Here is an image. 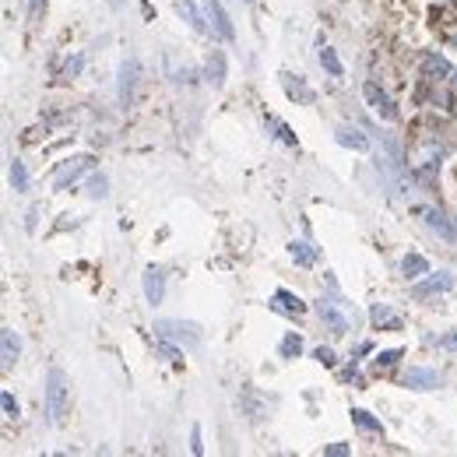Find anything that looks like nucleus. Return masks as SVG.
I'll use <instances>...</instances> for the list:
<instances>
[{
	"instance_id": "nucleus-23",
	"label": "nucleus",
	"mask_w": 457,
	"mask_h": 457,
	"mask_svg": "<svg viewBox=\"0 0 457 457\" xmlns=\"http://www.w3.org/2000/svg\"><path fill=\"white\" fill-rule=\"evenodd\" d=\"M289 257H292L296 264H303V267H310V264L317 260V250H313L310 243H303V240H292V243H289Z\"/></svg>"
},
{
	"instance_id": "nucleus-40",
	"label": "nucleus",
	"mask_w": 457,
	"mask_h": 457,
	"mask_svg": "<svg viewBox=\"0 0 457 457\" xmlns=\"http://www.w3.org/2000/svg\"><path fill=\"white\" fill-rule=\"evenodd\" d=\"M454 42H457V35H454Z\"/></svg>"
},
{
	"instance_id": "nucleus-14",
	"label": "nucleus",
	"mask_w": 457,
	"mask_h": 457,
	"mask_svg": "<svg viewBox=\"0 0 457 457\" xmlns=\"http://www.w3.org/2000/svg\"><path fill=\"white\" fill-rule=\"evenodd\" d=\"M334 141L341 148H356V151H369V138L359 131V127H349V124H341L334 127Z\"/></svg>"
},
{
	"instance_id": "nucleus-8",
	"label": "nucleus",
	"mask_w": 457,
	"mask_h": 457,
	"mask_svg": "<svg viewBox=\"0 0 457 457\" xmlns=\"http://www.w3.org/2000/svg\"><path fill=\"white\" fill-rule=\"evenodd\" d=\"M405 387L408 390H436V387H443V376L429 366H412L405 373Z\"/></svg>"
},
{
	"instance_id": "nucleus-12",
	"label": "nucleus",
	"mask_w": 457,
	"mask_h": 457,
	"mask_svg": "<svg viewBox=\"0 0 457 457\" xmlns=\"http://www.w3.org/2000/svg\"><path fill=\"white\" fill-rule=\"evenodd\" d=\"M317 313H320V320H324V324H327V327H331L334 334H349V327H352V324H349V317L341 313V310H338L334 303L320 299V303H317Z\"/></svg>"
},
{
	"instance_id": "nucleus-5",
	"label": "nucleus",
	"mask_w": 457,
	"mask_h": 457,
	"mask_svg": "<svg viewBox=\"0 0 457 457\" xmlns=\"http://www.w3.org/2000/svg\"><path fill=\"white\" fill-rule=\"evenodd\" d=\"M363 95H366V102L373 106V113H376L380 120H387V124L397 120V106H394V99H390L376 81H366V85H363Z\"/></svg>"
},
{
	"instance_id": "nucleus-30",
	"label": "nucleus",
	"mask_w": 457,
	"mask_h": 457,
	"mask_svg": "<svg viewBox=\"0 0 457 457\" xmlns=\"http://www.w3.org/2000/svg\"><path fill=\"white\" fill-rule=\"evenodd\" d=\"M397 359H401V349H387V352H376L373 359V369H390Z\"/></svg>"
},
{
	"instance_id": "nucleus-29",
	"label": "nucleus",
	"mask_w": 457,
	"mask_h": 457,
	"mask_svg": "<svg viewBox=\"0 0 457 457\" xmlns=\"http://www.w3.org/2000/svg\"><path fill=\"white\" fill-rule=\"evenodd\" d=\"M106 194H109V180H106V176H99V173H95V176H92V180H88V197H92V201H102V197H106Z\"/></svg>"
},
{
	"instance_id": "nucleus-9",
	"label": "nucleus",
	"mask_w": 457,
	"mask_h": 457,
	"mask_svg": "<svg viewBox=\"0 0 457 457\" xmlns=\"http://www.w3.org/2000/svg\"><path fill=\"white\" fill-rule=\"evenodd\" d=\"M447 289H454V274H450V271H436V274H429L426 281L412 285V296H415V299H426V296H436V292H447Z\"/></svg>"
},
{
	"instance_id": "nucleus-11",
	"label": "nucleus",
	"mask_w": 457,
	"mask_h": 457,
	"mask_svg": "<svg viewBox=\"0 0 457 457\" xmlns=\"http://www.w3.org/2000/svg\"><path fill=\"white\" fill-rule=\"evenodd\" d=\"M162 296H165V274H162V267L151 264V267H144V299L151 306H158Z\"/></svg>"
},
{
	"instance_id": "nucleus-6",
	"label": "nucleus",
	"mask_w": 457,
	"mask_h": 457,
	"mask_svg": "<svg viewBox=\"0 0 457 457\" xmlns=\"http://www.w3.org/2000/svg\"><path fill=\"white\" fill-rule=\"evenodd\" d=\"M201 4H204V15H208V22H211L215 35H222L225 42H233V39H236V28H233V22H228L225 8L218 4V0H201Z\"/></svg>"
},
{
	"instance_id": "nucleus-25",
	"label": "nucleus",
	"mask_w": 457,
	"mask_h": 457,
	"mask_svg": "<svg viewBox=\"0 0 457 457\" xmlns=\"http://www.w3.org/2000/svg\"><path fill=\"white\" fill-rule=\"evenodd\" d=\"M320 67H324L331 78H341V74H345V64L338 60V53H334L331 46H320Z\"/></svg>"
},
{
	"instance_id": "nucleus-3",
	"label": "nucleus",
	"mask_w": 457,
	"mask_h": 457,
	"mask_svg": "<svg viewBox=\"0 0 457 457\" xmlns=\"http://www.w3.org/2000/svg\"><path fill=\"white\" fill-rule=\"evenodd\" d=\"M443 155H447V148L440 144V141H419L415 148H412V169L419 176H433L436 169H440V162H443Z\"/></svg>"
},
{
	"instance_id": "nucleus-1",
	"label": "nucleus",
	"mask_w": 457,
	"mask_h": 457,
	"mask_svg": "<svg viewBox=\"0 0 457 457\" xmlns=\"http://www.w3.org/2000/svg\"><path fill=\"white\" fill-rule=\"evenodd\" d=\"M67 408H71V387H67V373L60 366H53L46 373V415L53 426H60L67 419Z\"/></svg>"
},
{
	"instance_id": "nucleus-18",
	"label": "nucleus",
	"mask_w": 457,
	"mask_h": 457,
	"mask_svg": "<svg viewBox=\"0 0 457 457\" xmlns=\"http://www.w3.org/2000/svg\"><path fill=\"white\" fill-rule=\"evenodd\" d=\"M204 74H208V81H211L215 88H222V85H225V53H222V49H215V53H208V64H204Z\"/></svg>"
},
{
	"instance_id": "nucleus-35",
	"label": "nucleus",
	"mask_w": 457,
	"mask_h": 457,
	"mask_svg": "<svg viewBox=\"0 0 457 457\" xmlns=\"http://www.w3.org/2000/svg\"><path fill=\"white\" fill-rule=\"evenodd\" d=\"M313 359H317V363H324V366H334V363H338L334 349H317V352H313Z\"/></svg>"
},
{
	"instance_id": "nucleus-28",
	"label": "nucleus",
	"mask_w": 457,
	"mask_h": 457,
	"mask_svg": "<svg viewBox=\"0 0 457 457\" xmlns=\"http://www.w3.org/2000/svg\"><path fill=\"white\" fill-rule=\"evenodd\" d=\"M11 187L22 194V190H28V169H25V162L22 158H15L11 162Z\"/></svg>"
},
{
	"instance_id": "nucleus-24",
	"label": "nucleus",
	"mask_w": 457,
	"mask_h": 457,
	"mask_svg": "<svg viewBox=\"0 0 457 457\" xmlns=\"http://www.w3.org/2000/svg\"><path fill=\"white\" fill-rule=\"evenodd\" d=\"M352 422H356L359 429H366V433L383 436V422H380V419H373V412H366V408H352Z\"/></svg>"
},
{
	"instance_id": "nucleus-21",
	"label": "nucleus",
	"mask_w": 457,
	"mask_h": 457,
	"mask_svg": "<svg viewBox=\"0 0 457 457\" xmlns=\"http://www.w3.org/2000/svg\"><path fill=\"white\" fill-rule=\"evenodd\" d=\"M422 215H426V225L433 228V233H440L443 240H457V233H454V225H450V222H447V218H443V215H440L436 208H426Z\"/></svg>"
},
{
	"instance_id": "nucleus-39",
	"label": "nucleus",
	"mask_w": 457,
	"mask_h": 457,
	"mask_svg": "<svg viewBox=\"0 0 457 457\" xmlns=\"http://www.w3.org/2000/svg\"><path fill=\"white\" fill-rule=\"evenodd\" d=\"M450 85H454V92H457V71H454V78H450Z\"/></svg>"
},
{
	"instance_id": "nucleus-10",
	"label": "nucleus",
	"mask_w": 457,
	"mask_h": 457,
	"mask_svg": "<svg viewBox=\"0 0 457 457\" xmlns=\"http://www.w3.org/2000/svg\"><path fill=\"white\" fill-rule=\"evenodd\" d=\"M271 310H274V313H285V317H303V313H306V303H303L296 292H289V289H278V292L271 296Z\"/></svg>"
},
{
	"instance_id": "nucleus-20",
	"label": "nucleus",
	"mask_w": 457,
	"mask_h": 457,
	"mask_svg": "<svg viewBox=\"0 0 457 457\" xmlns=\"http://www.w3.org/2000/svg\"><path fill=\"white\" fill-rule=\"evenodd\" d=\"M180 11H183V18L190 22V28H194L197 35H211V25L204 22V15L197 11V4H194V0H180Z\"/></svg>"
},
{
	"instance_id": "nucleus-33",
	"label": "nucleus",
	"mask_w": 457,
	"mask_h": 457,
	"mask_svg": "<svg viewBox=\"0 0 457 457\" xmlns=\"http://www.w3.org/2000/svg\"><path fill=\"white\" fill-rule=\"evenodd\" d=\"M0 405H4V415H8V419H18V401H15V394H11V390L0 394Z\"/></svg>"
},
{
	"instance_id": "nucleus-22",
	"label": "nucleus",
	"mask_w": 457,
	"mask_h": 457,
	"mask_svg": "<svg viewBox=\"0 0 457 457\" xmlns=\"http://www.w3.org/2000/svg\"><path fill=\"white\" fill-rule=\"evenodd\" d=\"M278 352H281V359H299V356H303V338H299V331H285Z\"/></svg>"
},
{
	"instance_id": "nucleus-32",
	"label": "nucleus",
	"mask_w": 457,
	"mask_h": 457,
	"mask_svg": "<svg viewBox=\"0 0 457 457\" xmlns=\"http://www.w3.org/2000/svg\"><path fill=\"white\" fill-rule=\"evenodd\" d=\"M158 352H162V356H165L169 363H176V366L183 363V356H180V349H173V345H169V341H165V338H158Z\"/></svg>"
},
{
	"instance_id": "nucleus-37",
	"label": "nucleus",
	"mask_w": 457,
	"mask_h": 457,
	"mask_svg": "<svg viewBox=\"0 0 457 457\" xmlns=\"http://www.w3.org/2000/svg\"><path fill=\"white\" fill-rule=\"evenodd\" d=\"M190 447H194V454H204V443H201V426H194V436H190Z\"/></svg>"
},
{
	"instance_id": "nucleus-36",
	"label": "nucleus",
	"mask_w": 457,
	"mask_h": 457,
	"mask_svg": "<svg viewBox=\"0 0 457 457\" xmlns=\"http://www.w3.org/2000/svg\"><path fill=\"white\" fill-rule=\"evenodd\" d=\"M436 345H440V349H454V352H457V331H450V334L436 338Z\"/></svg>"
},
{
	"instance_id": "nucleus-27",
	"label": "nucleus",
	"mask_w": 457,
	"mask_h": 457,
	"mask_svg": "<svg viewBox=\"0 0 457 457\" xmlns=\"http://www.w3.org/2000/svg\"><path fill=\"white\" fill-rule=\"evenodd\" d=\"M267 131H271V134H274L281 144H289V148H296V144H299V138H296L289 127H285L281 120H274V117H267Z\"/></svg>"
},
{
	"instance_id": "nucleus-16",
	"label": "nucleus",
	"mask_w": 457,
	"mask_h": 457,
	"mask_svg": "<svg viewBox=\"0 0 457 457\" xmlns=\"http://www.w3.org/2000/svg\"><path fill=\"white\" fill-rule=\"evenodd\" d=\"M450 74V64L443 60V56H436V53H426L422 56V78L426 81H443Z\"/></svg>"
},
{
	"instance_id": "nucleus-19",
	"label": "nucleus",
	"mask_w": 457,
	"mask_h": 457,
	"mask_svg": "<svg viewBox=\"0 0 457 457\" xmlns=\"http://www.w3.org/2000/svg\"><path fill=\"white\" fill-rule=\"evenodd\" d=\"M401 274H405L408 281H419V278L429 274V260H426L422 254H405V260H401Z\"/></svg>"
},
{
	"instance_id": "nucleus-34",
	"label": "nucleus",
	"mask_w": 457,
	"mask_h": 457,
	"mask_svg": "<svg viewBox=\"0 0 457 457\" xmlns=\"http://www.w3.org/2000/svg\"><path fill=\"white\" fill-rule=\"evenodd\" d=\"M324 454H327V457H349V454H352V447H349V443H327V447H324Z\"/></svg>"
},
{
	"instance_id": "nucleus-4",
	"label": "nucleus",
	"mask_w": 457,
	"mask_h": 457,
	"mask_svg": "<svg viewBox=\"0 0 457 457\" xmlns=\"http://www.w3.org/2000/svg\"><path fill=\"white\" fill-rule=\"evenodd\" d=\"M92 155H74V158H64L60 165H56V173H53V190H64V187H71L78 176H85L88 173V169H92Z\"/></svg>"
},
{
	"instance_id": "nucleus-31",
	"label": "nucleus",
	"mask_w": 457,
	"mask_h": 457,
	"mask_svg": "<svg viewBox=\"0 0 457 457\" xmlns=\"http://www.w3.org/2000/svg\"><path fill=\"white\" fill-rule=\"evenodd\" d=\"M81 67H85V53L71 56V60L64 64V78H78V74H81Z\"/></svg>"
},
{
	"instance_id": "nucleus-7",
	"label": "nucleus",
	"mask_w": 457,
	"mask_h": 457,
	"mask_svg": "<svg viewBox=\"0 0 457 457\" xmlns=\"http://www.w3.org/2000/svg\"><path fill=\"white\" fill-rule=\"evenodd\" d=\"M278 81H281V88L289 92V99L292 102H303V106H310V102H317V92L299 78V74H292V71H281L278 74Z\"/></svg>"
},
{
	"instance_id": "nucleus-38",
	"label": "nucleus",
	"mask_w": 457,
	"mask_h": 457,
	"mask_svg": "<svg viewBox=\"0 0 457 457\" xmlns=\"http://www.w3.org/2000/svg\"><path fill=\"white\" fill-rule=\"evenodd\" d=\"M39 11H42V0H32V11H28V15H32V18H39Z\"/></svg>"
},
{
	"instance_id": "nucleus-2",
	"label": "nucleus",
	"mask_w": 457,
	"mask_h": 457,
	"mask_svg": "<svg viewBox=\"0 0 457 457\" xmlns=\"http://www.w3.org/2000/svg\"><path fill=\"white\" fill-rule=\"evenodd\" d=\"M155 334L165 338V341H180V345H187V349H197V345H201V327L190 324V320H176V317L155 320Z\"/></svg>"
},
{
	"instance_id": "nucleus-26",
	"label": "nucleus",
	"mask_w": 457,
	"mask_h": 457,
	"mask_svg": "<svg viewBox=\"0 0 457 457\" xmlns=\"http://www.w3.org/2000/svg\"><path fill=\"white\" fill-rule=\"evenodd\" d=\"M369 317H373V324H376V327H383V324H387V327H401V317H397L390 306H380V303L369 310Z\"/></svg>"
},
{
	"instance_id": "nucleus-17",
	"label": "nucleus",
	"mask_w": 457,
	"mask_h": 457,
	"mask_svg": "<svg viewBox=\"0 0 457 457\" xmlns=\"http://www.w3.org/2000/svg\"><path fill=\"white\" fill-rule=\"evenodd\" d=\"M0 338H4V369H11L18 363V356H22V338H18L15 327H4Z\"/></svg>"
},
{
	"instance_id": "nucleus-15",
	"label": "nucleus",
	"mask_w": 457,
	"mask_h": 457,
	"mask_svg": "<svg viewBox=\"0 0 457 457\" xmlns=\"http://www.w3.org/2000/svg\"><path fill=\"white\" fill-rule=\"evenodd\" d=\"M138 74H141L138 60H124V64H120V102H131L134 85H138Z\"/></svg>"
},
{
	"instance_id": "nucleus-13",
	"label": "nucleus",
	"mask_w": 457,
	"mask_h": 457,
	"mask_svg": "<svg viewBox=\"0 0 457 457\" xmlns=\"http://www.w3.org/2000/svg\"><path fill=\"white\" fill-rule=\"evenodd\" d=\"M240 405H243V412L254 419V422H260V419H267V397H260L254 387H243V394H240Z\"/></svg>"
}]
</instances>
